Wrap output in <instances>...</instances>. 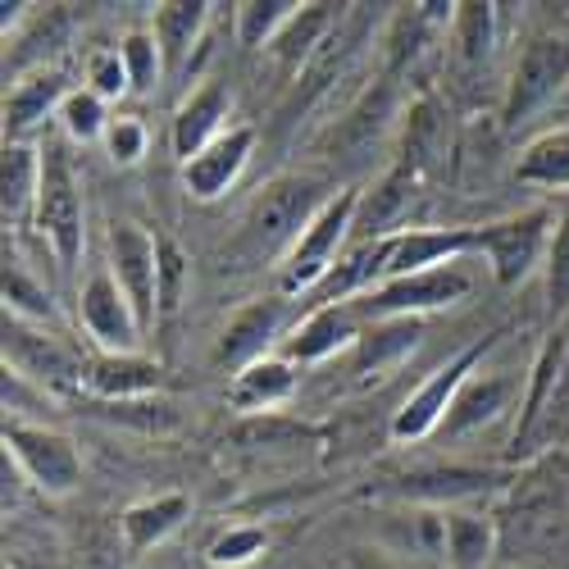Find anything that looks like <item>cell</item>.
<instances>
[{
    "label": "cell",
    "instance_id": "obj_24",
    "mask_svg": "<svg viewBox=\"0 0 569 569\" xmlns=\"http://www.w3.org/2000/svg\"><path fill=\"white\" fill-rule=\"evenodd\" d=\"M501 483L497 469H465V465H438V469H419V473H406L397 483V492L406 501H423V506H438V510H451L460 501H473Z\"/></svg>",
    "mask_w": 569,
    "mask_h": 569
},
{
    "label": "cell",
    "instance_id": "obj_4",
    "mask_svg": "<svg viewBox=\"0 0 569 569\" xmlns=\"http://www.w3.org/2000/svg\"><path fill=\"white\" fill-rule=\"evenodd\" d=\"M6 460L19 469V479H28L32 492L41 497H73L82 488V456L73 447V438H64L60 429H46V423H28V419H6Z\"/></svg>",
    "mask_w": 569,
    "mask_h": 569
},
{
    "label": "cell",
    "instance_id": "obj_28",
    "mask_svg": "<svg viewBox=\"0 0 569 569\" xmlns=\"http://www.w3.org/2000/svg\"><path fill=\"white\" fill-rule=\"evenodd\" d=\"M69 37V10L64 6H51V10H32L28 28H19L10 37V56H6V78H23V73H37V69H51L46 56H56Z\"/></svg>",
    "mask_w": 569,
    "mask_h": 569
},
{
    "label": "cell",
    "instance_id": "obj_43",
    "mask_svg": "<svg viewBox=\"0 0 569 569\" xmlns=\"http://www.w3.org/2000/svg\"><path fill=\"white\" fill-rule=\"evenodd\" d=\"M106 151H110L114 164H137L141 156H147V123L132 119V114L110 119V128H106Z\"/></svg>",
    "mask_w": 569,
    "mask_h": 569
},
{
    "label": "cell",
    "instance_id": "obj_32",
    "mask_svg": "<svg viewBox=\"0 0 569 569\" xmlns=\"http://www.w3.org/2000/svg\"><path fill=\"white\" fill-rule=\"evenodd\" d=\"M6 315L37 323V328H56L60 323V306L56 292L28 269V260L19 251L6 247Z\"/></svg>",
    "mask_w": 569,
    "mask_h": 569
},
{
    "label": "cell",
    "instance_id": "obj_34",
    "mask_svg": "<svg viewBox=\"0 0 569 569\" xmlns=\"http://www.w3.org/2000/svg\"><path fill=\"white\" fill-rule=\"evenodd\" d=\"M297 10H301V0H247V6H232L237 41L247 51H269L278 32L297 19Z\"/></svg>",
    "mask_w": 569,
    "mask_h": 569
},
{
    "label": "cell",
    "instance_id": "obj_9",
    "mask_svg": "<svg viewBox=\"0 0 569 569\" xmlns=\"http://www.w3.org/2000/svg\"><path fill=\"white\" fill-rule=\"evenodd\" d=\"M106 269L114 273L119 292L137 310L141 328L160 323V232H147L132 219H114Z\"/></svg>",
    "mask_w": 569,
    "mask_h": 569
},
{
    "label": "cell",
    "instance_id": "obj_6",
    "mask_svg": "<svg viewBox=\"0 0 569 569\" xmlns=\"http://www.w3.org/2000/svg\"><path fill=\"white\" fill-rule=\"evenodd\" d=\"M556 223L560 219H556L551 206H533V210H519V214H506L497 223L473 228V237H479V256L488 260V269H492V278L501 282V288H519L538 264H547Z\"/></svg>",
    "mask_w": 569,
    "mask_h": 569
},
{
    "label": "cell",
    "instance_id": "obj_31",
    "mask_svg": "<svg viewBox=\"0 0 569 569\" xmlns=\"http://www.w3.org/2000/svg\"><path fill=\"white\" fill-rule=\"evenodd\" d=\"M328 28H333V6H301L297 19L278 32V41L269 46V56L278 60V69L288 78H301L306 64H315L319 46L328 37Z\"/></svg>",
    "mask_w": 569,
    "mask_h": 569
},
{
    "label": "cell",
    "instance_id": "obj_3",
    "mask_svg": "<svg viewBox=\"0 0 569 569\" xmlns=\"http://www.w3.org/2000/svg\"><path fill=\"white\" fill-rule=\"evenodd\" d=\"M356 210H360L356 187H338V192L328 197V206L310 219V228L301 232L292 256L278 264V297H306L338 269V260L347 256L351 232H356Z\"/></svg>",
    "mask_w": 569,
    "mask_h": 569
},
{
    "label": "cell",
    "instance_id": "obj_16",
    "mask_svg": "<svg viewBox=\"0 0 569 569\" xmlns=\"http://www.w3.org/2000/svg\"><path fill=\"white\" fill-rule=\"evenodd\" d=\"M365 333V319L356 310V301H333V306H315L288 338H282V356H288L292 365H319L328 356L338 351H356Z\"/></svg>",
    "mask_w": 569,
    "mask_h": 569
},
{
    "label": "cell",
    "instance_id": "obj_44",
    "mask_svg": "<svg viewBox=\"0 0 569 569\" xmlns=\"http://www.w3.org/2000/svg\"><path fill=\"white\" fill-rule=\"evenodd\" d=\"M347 569H401L383 547H351L347 551Z\"/></svg>",
    "mask_w": 569,
    "mask_h": 569
},
{
    "label": "cell",
    "instance_id": "obj_33",
    "mask_svg": "<svg viewBox=\"0 0 569 569\" xmlns=\"http://www.w3.org/2000/svg\"><path fill=\"white\" fill-rule=\"evenodd\" d=\"M515 178L529 187H547V192H569V128L533 137L515 164Z\"/></svg>",
    "mask_w": 569,
    "mask_h": 569
},
{
    "label": "cell",
    "instance_id": "obj_8",
    "mask_svg": "<svg viewBox=\"0 0 569 569\" xmlns=\"http://www.w3.org/2000/svg\"><path fill=\"white\" fill-rule=\"evenodd\" d=\"M569 87V41L565 37H538L529 41V51L519 56V64L510 69L506 97H501V128L515 132L529 119H538L547 106H556V97Z\"/></svg>",
    "mask_w": 569,
    "mask_h": 569
},
{
    "label": "cell",
    "instance_id": "obj_41",
    "mask_svg": "<svg viewBox=\"0 0 569 569\" xmlns=\"http://www.w3.org/2000/svg\"><path fill=\"white\" fill-rule=\"evenodd\" d=\"M542 269H547V310L560 319V315H569V210L556 223V237H551V251H547Z\"/></svg>",
    "mask_w": 569,
    "mask_h": 569
},
{
    "label": "cell",
    "instance_id": "obj_27",
    "mask_svg": "<svg viewBox=\"0 0 569 569\" xmlns=\"http://www.w3.org/2000/svg\"><path fill=\"white\" fill-rule=\"evenodd\" d=\"M297 397V365L288 356H264L256 365H247L242 373H232V388H228V401L247 415H260V410H278Z\"/></svg>",
    "mask_w": 569,
    "mask_h": 569
},
{
    "label": "cell",
    "instance_id": "obj_1",
    "mask_svg": "<svg viewBox=\"0 0 569 569\" xmlns=\"http://www.w3.org/2000/svg\"><path fill=\"white\" fill-rule=\"evenodd\" d=\"M328 182L319 173H278L251 197L232 256L242 264H282L301 242L310 219L328 206Z\"/></svg>",
    "mask_w": 569,
    "mask_h": 569
},
{
    "label": "cell",
    "instance_id": "obj_26",
    "mask_svg": "<svg viewBox=\"0 0 569 569\" xmlns=\"http://www.w3.org/2000/svg\"><path fill=\"white\" fill-rule=\"evenodd\" d=\"M210 10H214V6H206V0H164V6H156L151 32H156L160 51H164L169 78L187 73V64H192V51H197L201 37H206Z\"/></svg>",
    "mask_w": 569,
    "mask_h": 569
},
{
    "label": "cell",
    "instance_id": "obj_17",
    "mask_svg": "<svg viewBox=\"0 0 569 569\" xmlns=\"http://www.w3.org/2000/svg\"><path fill=\"white\" fill-rule=\"evenodd\" d=\"M415 187H419V169L410 160H397L383 178H378L369 192H360V210H356V232L360 247L365 242H383V237H397L410 206H415Z\"/></svg>",
    "mask_w": 569,
    "mask_h": 569
},
{
    "label": "cell",
    "instance_id": "obj_30",
    "mask_svg": "<svg viewBox=\"0 0 569 569\" xmlns=\"http://www.w3.org/2000/svg\"><path fill=\"white\" fill-rule=\"evenodd\" d=\"M423 338V319H373L365 323V333L356 342V373L373 378L392 365H401Z\"/></svg>",
    "mask_w": 569,
    "mask_h": 569
},
{
    "label": "cell",
    "instance_id": "obj_22",
    "mask_svg": "<svg viewBox=\"0 0 569 569\" xmlns=\"http://www.w3.org/2000/svg\"><path fill=\"white\" fill-rule=\"evenodd\" d=\"M41 147L32 141H6L0 151V214H6V228H32L37 219V197H41Z\"/></svg>",
    "mask_w": 569,
    "mask_h": 569
},
{
    "label": "cell",
    "instance_id": "obj_21",
    "mask_svg": "<svg viewBox=\"0 0 569 569\" xmlns=\"http://www.w3.org/2000/svg\"><path fill=\"white\" fill-rule=\"evenodd\" d=\"M64 101H69V78L56 64L14 78L6 87V141H28L46 119L60 114Z\"/></svg>",
    "mask_w": 569,
    "mask_h": 569
},
{
    "label": "cell",
    "instance_id": "obj_25",
    "mask_svg": "<svg viewBox=\"0 0 569 569\" xmlns=\"http://www.w3.org/2000/svg\"><path fill=\"white\" fill-rule=\"evenodd\" d=\"M82 383L91 397L101 401H141V397H156L164 383V369L147 356H91Z\"/></svg>",
    "mask_w": 569,
    "mask_h": 569
},
{
    "label": "cell",
    "instance_id": "obj_42",
    "mask_svg": "<svg viewBox=\"0 0 569 569\" xmlns=\"http://www.w3.org/2000/svg\"><path fill=\"white\" fill-rule=\"evenodd\" d=\"M87 91H97L101 101H119L128 97V69H123V56L119 51H97L87 56Z\"/></svg>",
    "mask_w": 569,
    "mask_h": 569
},
{
    "label": "cell",
    "instance_id": "obj_39",
    "mask_svg": "<svg viewBox=\"0 0 569 569\" xmlns=\"http://www.w3.org/2000/svg\"><path fill=\"white\" fill-rule=\"evenodd\" d=\"M187 288H192V260L173 237L160 232V319H173L182 310Z\"/></svg>",
    "mask_w": 569,
    "mask_h": 569
},
{
    "label": "cell",
    "instance_id": "obj_19",
    "mask_svg": "<svg viewBox=\"0 0 569 569\" xmlns=\"http://www.w3.org/2000/svg\"><path fill=\"white\" fill-rule=\"evenodd\" d=\"M565 365H569V342L565 333H551L542 342V351L533 356V369H529V388H525V401H519V423H515V451L519 447H533L542 433H547V415L556 410V397H560V383H565Z\"/></svg>",
    "mask_w": 569,
    "mask_h": 569
},
{
    "label": "cell",
    "instance_id": "obj_12",
    "mask_svg": "<svg viewBox=\"0 0 569 569\" xmlns=\"http://www.w3.org/2000/svg\"><path fill=\"white\" fill-rule=\"evenodd\" d=\"M288 333H292L288 328V297H260L223 323L219 347H214V365L242 373L247 365L273 356V347H282Z\"/></svg>",
    "mask_w": 569,
    "mask_h": 569
},
{
    "label": "cell",
    "instance_id": "obj_37",
    "mask_svg": "<svg viewBox=\"0 0 569 569\" xmlns=\"http://www.w3.org/2000/svg\"><path fill=\"white\" fill-rule=\"evenodd\" d=\"M60 128L69 141H78V147H87V141H101L106 128H110V114H106V101L97 97V91H69V101L60 106Z\"/></svg>",
    "mask_w": 569,
    "mask_h": 569
},
{
    "label": "cell",
    "instance_id": "obj_36",
    "mask_svg": "<svg viewBox=\"0 0 569 569\" xmlns=\"http://www.w3.org/2000/svg\"><path fill=\"white\" fill-rule=\"evenodd\" d=\"M119 56H123V69H128V87L137 91V97H156L160 82L169 78V69H164V51H160L156 32H151V28H132V32H123Z\"/></svg>",
    "mask_w": 569,
    "mask_h": 569
},
{
    "label": "cell",
    "instance_id": "obj_40",
    "mask_svg": "<svg viewBox=\"0 0 569 569\" xmlns=\"http://www.w3.org/2000/svg\"><path fill=\"white\" fill-rule=\"evenodd\" d=\"M106 415L114 423H128V429H141V433H173L178 429V406L169 401H151V397H141V401H106Z\"/></svg>",
    "mask_w": 569,
    "mask_h": 569
},
{
    "label": "cell",
    "instance_id": "obj_10",
    "mask_svg": "<svg viewBox=\"0 0 569 569\" xmlns=\"http://www.w3.org/2000/svg\"><path fill=\"white\" fill-rule=\"evenodd\" d=\"M78 323L82 333L91 338L101 356H141V338H147V328H141L137 310L128 306V297L119 292L114 273L101 264L82 282L78 292Z\"/></svg>",
    "mask_w": 569,
    "mask_h": 569
},
{
    "label": "cell",
    "instance_id": "obj_5",
    "mask_svg": "<svg viewBox=\"0 0 569 569\" xmlns=\"http://www.w3.org/2000/svg\"><path fill=\"white\" fill-rule=\"evenodd\" d=\"M473 278L465 269V260L442 264V269H423V273H406V278H388L369 288L365 297H356V310L365 323L373 319H429L433 310H451L469 297Z\"/></svg>",
    "mask_w": 569,
    "mask_h": 569
},
{
    "label": "cell",
    "instance_id": "obj_38",
    "mask_svg": "<svg viewBox=\"0 0 569 569\" xmlns=\"http://www.w3.org/2000/svg\"><path fill=\"white\" fill-rule=\"evenodd\" d=\"M264 547H269V533L260 525H232L210 542L206 560L214 569H247V565H256L264 556Z\"/></svg>",
    "mask_w": 569,
    "mask_h": 569
},
{
    "label": "cell",
    "instance_id": "obj_14",
    "mask_svg": "<svg viewBox=\"0 0 569 569\" xmlns=\"http://www.w3.org/2000/svg\"><path fill=\"white\" fill-rule=\"evenodd\" d=\"M397 106H401V91H397L392 73L369 82L360 97L351 101V110L338 119L333 137H328V151L351 160V164H360L365 156H373L378 147H383V137H388V128L397 119Z\"/></svg>",
    "mask_w": 569,
    "mask_h": 569
},
{
    "label": "cell",
    "instance_id": "obj_23",
    "mask_svg": "<svg viewBox=\"0 0 569 569\" xmlns=\"http://www.w3.org/2000/svg\"><path fill=\"white\" fill-rule=\"evenodd\" d=\"M187 519H192V497L187 492H160V497H141L123 510L119 529H123V547L132 560H141L147 551L164 547Z\"/></svg>",
    "mask_w": 569,
    "mask_h": 569
},
{
    "label": "cell",
    "instance_id": "obj_35",
    "mask_svg": "<svg viewBox=\"0 0 569 569\" xmlns=\"http://www.w3.org/2000/svg\"><path fill=\"white\" fill-rule=\"evenodd\" d=\"M451 41H456V60L465 69H483L497 46V6H473V0L469 6H456Z\"/></svg>",
    "mask_w": 569,
    "mask_h": 569
},
{
    "label": "cell",
    "instance_id": "obj_15",
    "mask_svg": "<svg viewBox=\"0 0 569 569\" xmlns=\"http://www.w3.org/2000/svg\"><path fill=\"white\" fill-rule=\"evenodd\" d=\"M228 114H232V87L223 78H206L197 91H187L182 106L173 110V123H169L173 160L192 164L201 151H210L228 132Z\"/></svg>",
    "mask_w": 569,
    "mask_h": 569
},
{
    "label": "cell",
    "instance_id": "obj_13",
    "mask_svg": "<svg viewBox=\"0 0 569 569\" xmlns=\"http://www.w3.org/2000/svg\"><path fill=\"white\" fill-rule=\"evenodd\" d=\"M469 251H479V237H473V228H401L397 237H383V264H378V282L456 264Z\"/></svg>",
    "mask_w": 569,
    "mask_h": 569
},
{
    "label": "cell",
    "instance_id": "obj_29",
    "mask_svg": "<svg viewBox=\"0 0 569 569\" xmlns=\"http://www.w3.org/2000/svg\"><path fill=\"white\" fill-rule=\"evenodd\" d=\"M442 515V556L451 569H488L492 556H497V529L492 519L479 515V510H465V506H451V510H438Z\"/></svg>",
    "mask_w": 569,
    "mask_h": 569
},
{
    "label": "cell",
    "instance_id": "obj_7",
    "mask_svg": "<svg viewBox=\"0 0 569 569\" xmlns=\"http://www.w3.org/2000/svg\"><path fill=\"white\" fill-rule=\"evenodd\" d=\"M497 338L501 333H488V338H473L465 351H456L442 369H433L423 383L401 401V410L392 415V442H423V438H433V433H442V419H447V410H451V401H456V392H460V383L483 365V356L497 347Z\"/></svg>",
    "mask_w": 569,
    "mask_h": 569
},
{
    "label": "cell",
    "instance_id": "obj_2",
    "mask_svg": "<svg viewBox=\"0 0 569 569\" xmlns=\"http://www.w3.org/2000/svg\"><path fill=\"white\" fill-rule=\"evenodd\" d=\"M41 160H46V173H41V197H37L32 228L41 232V242L56 256V264L64 273H73L78 260H82V242H87L82 187H78V173H73V156H69V147L60 137H46Z\"/></svg>",
    "mask_w": 569,
    "mask_h": 569
},
{
    "label": "cell",
    "instance_id": "obj_20",
    "mask_svg": "<svg viewBox=\"0 0 569 569\" xmlns=\"http://www.w3.org/2000/svg\"><path fill=\"white\" fill-rule=\"evenodd\" d=\"M251 151H256V128H251V123L228 128L210 151H201L192 164H182V187H187V197H192V201H219L228 187L242 178Z\"/></svg>",
    "mask_w": 569,
    "mask_h": 569
},
{
    "label": "cell",
    "instance_id": "obj_11",
    "mask_svg": "<svg viewBox=\"0 0 569 569\" xmlns=\"http://www.w3.org/2000/svg\"><path fill=\"white\" fill-rule=\"evenodd\" d=\"M6 369L28 378L37 388H51V392L82 383V373H87V365L56 333H46L37 323H23L14 315H6Z\"/></svg>",
    "mask_w": 569,
    "mask_h": 569
},
{
    "label": "cell",
    "instance_id": "obj_18",
    "mask_svg": "<svg viewBox=\"0 0 569 569\" xmlns=\"http://www.w3.org/2000/svg\"><path fill=\"white\" fill-rule=\"evenodd\" d=\"M515 397H519V383H515L510 373L479 365L460 383V392H456V401H451V410L442 419V433L447 438H469V433L488 429L492 419H501L515 406Z\"/></svg>",
    "mask_w": 569,
    "mask_h": 569
}]
</instances>
